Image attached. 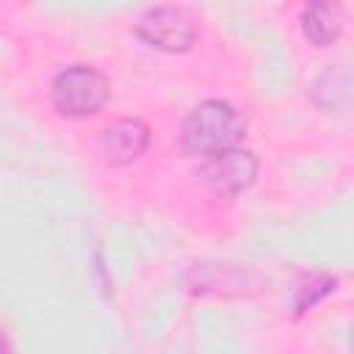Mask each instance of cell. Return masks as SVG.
Masks as SVG:
<instances>
[{"instance_id": "cell-6", "label": "cell", "mask_w": 354, "mask_h": 354, "mask_svg": "<svg viewBox=\"0 0 354 354\" xmlns=\"http://www.w3.org/2000/svg\"><path fill=\"white\" fill-rule=\"evenodd\" d=\"M343 30V11L332 0H315L301 14V33L315 47L332 44Z\"/></svg>"}, {"instance_id": "cell-3", "label": "cell", "mask_w": 354, "mask_h": 354, "mask_svg": "<svg viewBox=\"0 0 354 354\" xmlns=\"http://www.w3.org/2000/svg\"><path fill=\"white\" fill-rule=\"evenodd\" d=\"M136 33H138V39H144L155 50L185 53V50H191L194 39H196V25L183 8L158 6V8H147L138 17Z\"/></svg>"}, {"instance_id": "cell-4", "label": "cell", "mask_w": 354, "mask_h": 354, "mask_svg": "<svg viewBox=\"0 0 354 354\" xmlns=\"http://www.w3.org/2000/svg\"><path fill=\"white\" fill-rule=\"evenodd\" d=\"M257 174V160L249 149L230 147L224 152H216L210 158H202L199 177L216 196H238L252 185Z\"/></svg>"}, {"instance_id": "cell-1", "label": "cell", "mask_w": 354, "mask_h": 354, "mask_svg": "<svg viewBox=\"0 0 354 354\" xmlns=\"http://www.w3.org/2000/svg\"><path fill=\"white\" fill-rule=\"evenodd\" d=\"M246 133L243 116L224 100L199 102L183 122V149L194 158H210L230 147H238Z\"/></svg>"}, {"instance_id": "cell-5", "label": "cell", "mask_w": 354, "mask_h": 354, "mask_svg": "<svg viewBox=\"0 0 354 354\" xmlns=\"http://www.w3.org/2000/svg\"><path fill=\"white\" fill-rule=\"evenodd\" d=\"M149 144V127L138 119H119L105 127L100 138V152L111 166L133 163Z\"/></svg>"}, {"instance_id": "cell-2", "label": "cell", "mask_w": 354, "mask_h": 354, "mask_svg": "<svg viewBox=\"0 0 354 354\" xmlns=\"http://www.w3.org/2000/svg\"><path fill=\"white\" fill-rule=\"evenodd\" d=\"M111 97V86L108 80L91 69V66H69L64 72H58V77L53 80L50 88V100L55 105V111L61 116H72V119H83L97 113Z\"/></svg>"}, {"instance_id": "cell-7", "label": "cell", "mask_w": 354, "mask_h": 354, "mask_svg": "<svg viewBox=\"0 0 354 354\" xmlns=\"http://www.w3.org/2000/svg\"><path fill=\"white\" fill-rule=\"evenodd\" d=\"M307 3H315V0H307Z\"/></svg>"}]
</instances>
